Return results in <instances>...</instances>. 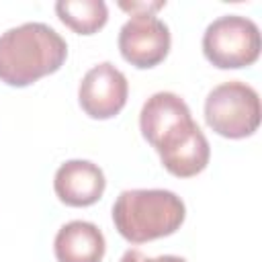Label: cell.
<instances>
[{
	"label": "cell",
	"instance_id": "obj_1",
	"mask_svg": "<svg viewBox=\"0 0 262 262\" xmlns=\"http://www.w3.org/2000/svg\"><path fill=\"white\" fill-rule=\"evenodd\" d=\"M68 57L66 39L45 23H25L0 35V82L25 88L57 72Z\"/></svg>",
	"mask_w": 262,
	"mask_h": 262
},
{
	"label": "cell",
	"instance_id": "obj_2",
	"mask_svg": "<svg viewBox=\"0 0 262 262\" xmlns=\"http://www.w3.org/2000/svg\"><path fill=\"white\" fill-rule=\"evenodd\" d=\"M186 219L184 201L164 188L123 190L113 205V223L129 244H145L172 235Z\"/></svg>",
	"mask_w": 262,
	"mask_h": 262
},
{
	"label": "cell",
	"instance_id": "obj_3",
	"mask_svg": "<svg viewBox=\"0 0 262 262\" xmlns=\"http://www.w3.org/2000/svg\"><path fill=\"white\" fill-rule=\"evenodd\" d=\"M260 96L239 80L215 86L205 98V121L221 137L244 139L260 127Z\"/></svg>",
	"mask_w": 262,
	"mask_h": 262
},
{
	"label": "cell",
	"instance_id": "obj_4",
	"mask_svg": "<svg viewBox=\"0 0 262 262\" xmlns=\"http://www.w3.org/2000/svg\"><path fill=\"white\" fill-rule=\"evenodd\" d=\"M260 49V29L248 16H219L203 33V53L219 70L248 68L258 61Z\"/></svg>",
	"mask_w": 262,
	"mask_h": 262
},
{
	"label": "cell",
	"instance_id": "obj_5",
	"mask_svg": "<svg viewBox=\"0 0 262 262\" xmlns=\"http://www.w3.org/2000/svg\"><path fill=\"white\" fill-rule=\"evenodd\" d=\"M119 51L127 63L149 70L162 63L170 51V29L154 14H135L119 31Z\"/></svg>",
	"mask_w": 262,
	"mask_h": 262
},
{
	"label": "cell",
	"instance_id": "obj_6",
	"mask_svg": "<svg viewBox=\"0 0 262 262\" xmlns=\"http://www.w3.org/2000/svg\"><path fill=\"white\" fill-rule=\"evenodd\" d=\"M127 78L111 61H102L90 68L78 86V102L82 111L90 119L98 121L117 117L127 104Z\"/></svg>",
	"mask_w": 262,
	"mask_h": 262
},
{
	"label": "cell",
	"instance_id": "obj_7",
	"mask_svg": "<svg viewBox=\"0 0 262 262\" xmlns=\"http://www.w3.org/2000/svg\"><path fill=\"white\" fill-rule=\"evenodd\" d=\"M154 149L158 151L162 166L176 178L201 174L211 158V145L194 119L170 131L154 145Z\"/></svg>",
	"mask_w": 262,
	"mask_h": 262
},
{
	"label": "cell",
	"instance_id": "obj_8",
	"mask_svg": "<svg viewBox=\"0 0 262 262\" xmlns=\"http://www.w3.org/2000/svg\"><path fill=\"white\" fill-rule=\"evenodd\" d=\"M106 188L104 172L88 160H68L53 176V190L68 207H90Z\"/></svg>",
	"mask_w": 262,
	"mask_h": 262
},
{
	"label": "cell",
	"instance_id": "obj_9",
	"mask_svg": "<svg viewBox=\"0 0 262 262\" xmlns=\"http://www.w3.org/2000/svg\"><path fill=\"white\" fill-rule=\"evenodd\" d=\"M188 104L174 92H156L151 94L139 113V129L143 139L154 147L162 137L170 131L180 127L182 123L190 121Z\"/></svg>",
	"mask_w": 262,
	"mask_h": 262
},
{
	"label": "cell",
	"instance_id": "obj_10",
	"mask_svg": "<svg viewBox=\"0 0 262 262\" xmlns=\"http://www.w3.org/2000/svg\"><path fill=\"white\" fill-rule=\"evenodd\" d=\"M104 252V235L90 221H70L59 227L53 239L57 262H102Z\"/></svg>",
	"mask_w": 262,
	"mask_h": 262
},
{
	"label": "cell",
	"instance_id": "obj_11",
	"mask_svg": "<svg viewBox=\"0 0 262 262\" xmlns=\"http://www.w3.org/2000/svg\"><path fill=\"white\" fill-rule=\"evenodd\" d=\"M55 14L78 35H94L108 20V8L102 0H59Z\"/></svg>",
	"mask_w": 262,
	"mask_h": 262
},
{
	"label": "cell",
	"instance_id": "obj_12",
	"mask_svg": "<svg viewBox=\"0 0 262 262\" xmlns=\"http://www.w3.org/2000/svg\"><path fill=\"white\" fill-rule=\"evenodd\" d=\"M164 6H166L164 0H158V2H119V8L131 12V16H135V14H154L156 16V12Z\"/></svg>",
	"mask_w": 262,
	"mask_h": 262
},
{
	"label": "cell",
	"instance_id": "obj_13",
	"mask_svg": "<svg viewBox=\"0 0 262 262\" xmlns=\"http://www.w3.org/2000/svg\"><path fill=\"white\" fill-rule=\"evenodd\" d=\"M119 262H154V258H147L143 252L139 250H127Z\"/></svg>",
	"mask_w": 262,
	"mask_h": 262
},
{
	"label": "cell",
	"instance_id": "obj_14",
	"mask_svg": "<svg viewBox=\"0 0 262 262\" xmlns=\"http://www.w3.org/2000/svg\"><path fill=\"white\" fill-rule=\"evenodd\" d=\"M154 262H186V260H184V258H180V256L164 254V256H158V258H154Z\"/></svg>",
	"mask_w": 262,
	"mask_h": 262
}]
</instances>
